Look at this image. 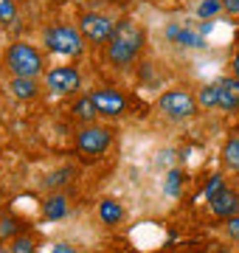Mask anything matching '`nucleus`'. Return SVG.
I'll return each instance as SVG.
<instances>
[{"label": "nucleus", "instance_id": "obj_22", "mask_svg": "<svg viewBox=\"0 0 239 253\" xmlns=\"http://www.w3.org/2000/svg\"><path fill=\"white\" fill-rule=\"evenodd\" d=\"M65 177H74V169H59L56 174H51V177L45 180V186H48V189H56V186H62V183H68Z\"/></svg>", "mask_w": 239, "mask_h": 253}, {"label": "nucleus", "instance_id": "obj_4", "mask_svg": "<svg viewBox=\"0 0 239 253\" xmlns=\"http://www.w3.org/2000/svg\"><path fill=\"white\" fill-rule=\"evenodd\" d=\"M113 141V132L107 126H96V124H84L76 135V149L84 158H99L107 152V146Z\"/></svg>", "mask_w": 239, "mask_h": 253}, {"label": "nucleus", "instance_id": "obj_13", "mask_svg": "<svg viewBox=\"0 0 239 253\" xmlns=\"http://www.w3.org/2000/svg\"><path fill=\"white\" fill-rule=\"evenodd\" d=\"M99 219L104 225H119L121 219H124V208H121L119 200H101L99 203Z\"/></svg>", "mask_w": 239, "mask_h": 253}, {"label": "nucleus", "instance_id": "obj_1", "mask_svg": "<svg viewBox=\"0 0 239 253\" xmlns=\"http://www.w3.org/2000/svg\"><path fill=\"white\" fill-rule=\"evenodd\" d=\"M144 28L135 26L132 20H121L116 31H113L110 42H107V59L116 68H129L144 51Z\"/></svg>", "mask_w": 239, "mask_h": 253}, {"label": "nucleus", "instance_id": "obj_7", "mask_svg": "<svg viewBox=\"0 0 239 253\" xmlns=\"http://www.w3.org/2000/svg\"><path fill=\"white\" fill-rule=\"evenodd\" d=\"M45 84L51 93H59V96H68V93H76L79 84H82V76L74 65H59V68H51L45 73Z\"/></svg>", "mask_w": 239, "mask_h": 253}, {"label": "nucleus", "instance_id": "obj_26", "mask_svg": "<svg viewBox=\"0 0 239 253\" xmlns=\"http://www.w3.org/2000/svg\"><path fill=\"white\" fill-rule=\"evenodd\" d=\"M222 9L228 14H239V0H222Z\"/></svg>", "mask_w": 239, "mask_h": 253}, {"label": "nucleus", "instance_id": "obj_5", "mask_svg": "<svg viewBox=\"0 0 239 253\" xmlns=\"http://www.w3.org/2000/svg\"><path fill=\"white\" fill-rule=\"evenodd\" d=\"M158 107L163 110L169 118H192L197 113V99H194L189 90H166L160 99H158Z\"/></svg>", "mask_w": 239, "mask_h": 253}, {"label": "nucleus", "instance_id": "obj_11", "mask_svg": "<svg viewBox=\"0 0 239 253\" xmlns=\"http://www.w3.org/2000/svg\"><path fill=\"white\" fill-rule=\"evenodd\" d=\"M9 90H11L14 99L28 101V99H34V96L40 93V84H37V79H28V76H11Z\"/></svg>", "mask_w": 239, "mask_h": 253}, {"label": "nucleus", "instance_id": "obj_8", "mask_svg": "<svg viewBox=\"0 0 239 253\" xmlns=\"http://www.w3.org/2000/svg\"><path fill=\"white\" fill-rule=\"evenodd\" d=\"M93 104H96V113L107 118H119L124 110H127V99L121 96L119 90H110V87H101V90L90 93Z\"/></svg>", "mask_w": 239, "mask_h": 253}, {"label": "nucleus", "instance_id": "obj_16", "mask_svg": "<svg viewBox=\"0 0 239 253\" xmlns=\"http://www.w3.org/2000/svg\"><path fill=\"white\" fill-rule=\"evenodd\" d=\"M222 161H225L228 169L239 172V135H234V138L225 141V146H222Z\"/></svg>", "mask_w": 239, "mask_h": 253}, {"label": "nucleus", "instance_id": "obj_19", "mask_svg": "<svg viewBox=\"0 0 239 253\" xmlns=\"http://www.w3.org/2000/svg\"><path fill=\"white\" fill-rule=\"evenodd\" d=\"M180 191H183V172L180 169H172L169 177H166V194L169 197H180Z\"/></svg>", "mask_w": 239, "mask_h": 253}, {"label": "nucleus", "instance_id": "obj_18", "mask_svg": "<svg viewBox=\"0 0 239 253\" xmlns=\"http://www.w3.org/2000/svg\"><path fill=\"white\" fill-rule=\"evenodd\" d=\"M6 253H37V242H34V236L20 234V236H14V239L9 242Z\"/></svg>", "mask_w": 239, "mask_h": 253}, {"label": "nucleus", "instance_id": "obj_23", "mask_svg": "<svg viewBox=\"0 0 239 253\" xmlns=\"http://www.w3.org/2000/svg\"><path fill=\"white\" fill-rule=\"evenodd\" d=\"M222 186H225V180H222V174H214L211 180H208V186L202 189V197H205V200H211L214 194H217V191L222 189Z\"/></svg>", "mask_w": 239, "mask_h": 253}, {"label": "nucleus", "instance_id": "obj_2", "mask_svg": "<svg viewBox=\"0 0 239 253\" xmlns=\"http://www.w3.org/2000/svg\"><path fill=\"white\" fill-rule=\"evenodd\" d=\"M42 42L51 54L56 56H79L84 51V37L79 28L65 26V23H56V26H48L42 31Z\"/></svg>", "mask_w": 239, "mask_h": 253}, {"label": "nucleus", "instance_id": "obj_9", "mask_svg": "<svg viewBox=\"0 0 239 253\" xmlns=\"http://www.w3.org/2000/svg\"><path fill=\"white\" fill-rule=\"evenodd\" d=\"M214 84H217V110H225V113L239 110V79L237 76H222Z\"/></svg>", "mask_w": 239, "mask_h": 253}, {"label": "nucleus", "instance_id": "obj_27", "mask_svg": "<svg viewBox=\"0 0 239 253\" xmlns=\"http://www.w3.org/2000/svg\"><path fill=\"white\" fill-rule=\"evenodd\" d=\"M231 68H234V76H237V79H239V54L234 56V62H231Z\"/></svg>", "mask_w": 239, "mask_h": 253}, {"label": "nucleus", "instance_id": "obj_12", "mask_svg": "<svg viewBox=\"0 0 239 253\" xmlns=\"http://www.w3.org/2000/svg\"><path fill=\"white\" fill-rule=\"evenodd\" d=\"M42 217L51 219V222L68 217V200H65V194H51V197H45V203H42Z\"/></svg>", "mask_w": 239, "mask_h": 253}, {"label": "nucleus", "instance_id": "obj_6", "mask_svg": "<svg viewBox=\"0 0 239 253\" xmlns=\"http://www.w3.org/2000/svg\"><path fill=\"white\" fill-rule=\"evenodd\" d=\"M79 31H82L84 42H93V45H107L110 42L113 31H116V26H113L110 17H104V14H82L79 17Z\"/></svg>", "mask_w": 239, "mask_h": 253}, {"label": "nucleus", "instance_id": "obj_14", "mask_svg": "<svg viewBox=\"0 0 239 253\" xmlns=\"http://www.w3.org/2000/svg\"><path fill=\"white\" fill-rule=\"evenodd\" d=\"M166 37H169V40H175V42H180V45H186V48H202V45H205V40H202L200 34L189 31V28L169 26V28H166Z\"/></svg>", "mask_w": 239, "mask_h": 253}, {"label": "nucleus", "instance_id": "obj_3", "mask_svg": "<svg viewBox=\"0 0 239 253\" xmlns=\"http://www.w3.org/2000/svg\"><path fill=\"white\" fill-rule=\"evenodd\" d=\"M6 68L11 71V76H28V79H37L40 73H45V62L34 45L28 42H14L6 51Z\"/></svg>", "mask_w": 239, "mask_h": 253}, {"label": "nucleus", "instance_id": "obj_21", "mask_svg": "<svg viewBox=\"0 0 239 253\" xmlns=\"http://www.w3.org/2000/svg\"><path fill=\"white\" fill-rule=\"evenodd\" d=\"M14 17H17L14 0H0V23H14Z\"/></svg>", "mask_w": 239, "mask_h": 253}, {"label": "nucleus", "instance_id": "obj_25", "mask_svg": "<svg viewBox=\"0 0 239 253\" xmlns=\"http://www.w3.org/2000/svg\"><path fill=\"white\" fill-rule=\"evenodd\" d=\"M51 253H79L74 248V245H65V242H59V245H54V248H51Z\"/></svg>", "mask_w": 239, "mask_h": 253}, {"label": "nucleus", "instance_id": "obj_10", "mask_svg": "<svg viewBox=\"0 0 239 253\" xmlns=\"http://www.w3.org/2000/svg\"><path fill=\"white\" fill-rule=\"evenodd\" d=\"M208 203H211L214 217H220V219H231L239 214V194L234 189H228V186H222Z\"/></svg>", "mask_w": 239, "mask_h": 253}, {"label": "nucleus", "instance_id": "obj_24", "mask_svg": "<svg viewBox=\"0 0 239 253\" xmlns=\"http://www.w3.org/2000/svg\"><path fill=\"white\" fill-rule=\"evenodd\" d=\"M225 231H228V236L239 245V214L237 217H231V219H225Z\"/></svg>", "mask_w": 239, "mask_h": 253}, {"label": "nucleus", "instance_id": "obj_15", "mask_svg": "<svg viewBox=\"0 0 239 253\" xmlns=\"http://www.w3.org/2000/svg\"><path fill=\"white\" fill-rule=\"evenodd\" d=\"M74 116L79 118L82 124H93V118L99 116V113H96V104H93L90 96H82V99L76 101L74 104Z\"/></svg>", "mask_w": 239, "mask_h": 253}, {"label": "nucleus", "instance_id": "obj_20", "mask_svg": "<svg viewBox=\"0 0 239 253\" xmlns=\"http://www.w3.org/2000/svg\"><path fill=\"white\" fill-rule=\"evenodd\" d=\"M217 11H222V0H202L197 6V17L205 20V17H214Z\"/></svg>", "mask_w": 239, "mask_h": 253}, {"label": "nucleus", "instance_id": "obj_17", "mask_svg": "<svg viewBox=\"0 0 239 253\" xmlns=\"http://www.w3.org/2000/svg\"><path fill=\"white\" fill-rule=\"evenodd\" d=\"M23 234V222L14 217H0V242H11L14 236Z\"/></svg>", "mask_w": 239, "mask_h": 253}]
</instances>
